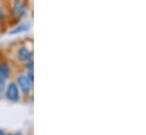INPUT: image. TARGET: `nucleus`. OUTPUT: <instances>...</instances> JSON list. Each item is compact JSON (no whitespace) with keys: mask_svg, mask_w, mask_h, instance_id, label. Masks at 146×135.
<instances>
[{"mask_svg":"<svg viewBox=\"0 0 146 135\" xmlns=\"http://www.w3.org/2000/svg\"><path fill=\"white\" fill-rule=\"evenodd\" d=\"M0 135H6V134H5V133H3V132H2L1 130H0Z\"/></svg>","mask_w":146,"mask_h":135,"instance_id":"8","label":"nucleus"},{"mask_svg":"<svg viewBox=\"0 0 146 135\" xmlns=\"http://www.w3.org/2000/svg\"><path fill=\"white\" fill-rule=\"evenodd\" d=\"M9 76V67L5 63H0V78H7Z\"/></svg>","mask_w":146,"mask_h":135,"instance_id":"5","label":"nucleus"},{"mask_svg":"<svg viewBox=\"0 0 146 135\" xmlns=\"http://www.w3.org/2000/svg\"><path fill=\"white\" fill-rule=\"evenodd\" d=\"M29 27H30V25H29V24H22V25H19V26H17V27H15V29H14L13 31H10L9 33L10 34L22 33V32L27 31V30H29Z\"/></svg>","mask_w":146,"mask_h":135,"instance_id":"6","label":"nucleus"},{"mask_svg":"<svg viewBox=\"0 0 146 135\" xmlns=\"http://www.w3.org/2000/svg\"><path fill=\"white\" fill-rule=\"evenodd\" d=\"M17 82H18V85L19 88L22 89L23 93L24 94H27L32 88V82L29 80L27 75H21L18 78H17Z\"/></svg>","mask_w":146,"mask_h":135,"instance_id":"1","label":"nucleus"},{"mask_svg":"<svg viewBox=\"0 0 146 135\" xmlns=\"http://www.w3.org/2000/svg\"><path fill=\"white\" fill-rule=\"evenodd\" d=\"M18 58H19L21 60H23V61L30 60V59L32 58V52H31V50H30L29 48H25V47L21 48V49L18 50Z\"/></svg>","mask_w":146,"mask_h":135,"instance_id":"4","label":"nucleus"},{"mask_svg":"<svg viewBox=\"0 0 146 135\" xmlns=\"http://www.w3.org/2000/svg\"><path fill=\"white\" fill-rule=\"evenodd\" d=\"M7 98L11 101H17L19 99V92H18V86L15 83H10L8 85L7 89V93H6Z\"/></svg>","mask_w":146,"mask_h":135,"instance_id":"3","label":"nucleus"},{"mask_svg":"<svg viewBox=\"0 0 146 135\" xmlns=\"http://www.w3.org/2000/svg\"><path fill=\"white\" fill-rule=\"evenodd\" d=\"M2 86H3V84H2V80L0 78V91L2 90Z\"/></svg>","mask_w":146,"mask_h":135,"instance_id":"7","label":"nucleus"},{"mask_svg":"<svg viewBox=\"0 0 146 135\" xmlns=\"http://www.w3.org/2000/svg\"><path fill=\"white\" fill-rule=\"evenodd\" d=\"M13 13L16 17H23L26 14V6L22 0H16L13 5Z\"/></svg>","mask_w":146,"mask_h":135,"instance_id":"2","label":"nucleus"}]
</instances>
